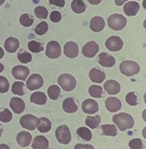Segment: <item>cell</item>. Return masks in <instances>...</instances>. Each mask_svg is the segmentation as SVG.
I'll return each instance as SVG.
<instances>
[{"label":"cell","mask_w":146,"mask_h":149,"mask_svg":"<svg viewBox=\"0 0 146 149\" xmlns=\"http://www.w3.org/2000/svg\"><path fill=\"white\" fill-rule=\"evenodd\" d=\"M32 137L30 133L26 131H22L18 133L17 136V141L18 144L22 147H28L31 144Z\"/></svg>","instance_id":"cell-19"},{"label":"cell","mask_w":146,"mask_h":149,"mask_svg":"<svg viewBox=\"0 0 146 149\" xmlns=\"http://www.w3.org/2000/svg\"><path fill=\"white\" fill-rule=\"evenodd\" d=\"M24 87V82L20 81L15 82L12 86V92L15 95L22 96L25 94Z\"/></svg>","instance_id":"cell-33"},{"label":"cell","mask_w":146,"mask_h":149,"mask_svg":"<svg viewBox=\"0 0 146 149\" xmlns=\"http://www.w3.org/2000/svg\"><path fill=\"white\" fill-rule=\"evenodd\" d=\"M108 26L114 31H120L126 27L127 20L123 15L113 14L108 19Z\"/></svg>","instance_id":"cell-4"},{"label":"cell","mask_w":146,"mask_h":149,"mask_svg":"<svg viewBox=\"0 0 146 149\" xmlns=\"http://www.w3.org/2000/svg\"><path fill=\"white\" fill-rule=\"evenodd\" d=\"M143 118H144V121H145V110H144V112H143Z\"/></svg>","instance_id":"cell-51"},{"label":"cell","mask_w":146,"mask_h":149,"mask_svg":"<svg viewBox=\"0 0 146 149\" xmlns=\"http://www.w3.org/2000/svg\"><path fill=\"white\" fill-rule=\"evenodd\" d=\"M9 82L8 79L3 76H0V93L5 94L9 91Z\"/></svg>","instance_id":"cell-41"},{"label":"cell","mask_w":146,"mask_h":149,"mask_svg":"<svg viewBox=\"0 0 146 149\" xmlns=\"http://www.w3.org/2000/svg\"><path fill=\"white\" fill-rule=\"evenodd\" d=\"M2 133H3V129H2V127L0 126V138H1V135H2Z\"/></svg>","instance_id":"cell-52"},{"label":"cell","mask_w":146,"mask_h":149,"mask_svg":"<svg viewBox=\"0 0 146 149\" xmlns=\"http://www.w3.org/2000/svg\"><path fill=\"white\" fill-rule=\"evenodd\" d=\"M89 78L95 83H102L105 79V74L100 69L93 68L89 71Z\"/></svg>","instance_id":"cell-18"},{"label":"cell","mask_w":146,"mask_h":149,"mask_svg":"<svg viewBox=\"0 0 146 149\" xmlns=\"http://www.w3.org/2000/svg\"><path fill=\"white\" fill-rule=\"evenodd\" d=\"M77 135L85 141H90L92 138L91 132L86 127H80L77 130Z\"/></svg>","instance_id":"cell-29"},{"label":"cell","mask_w":146,"mask_h":149,"mask_svg":"<svg viewBox=\"0 0 146 149\" xmlns=\"http://www.w3.org/2000/svg\"><path fill=\"white\" fill-rule=\"evenodd\" d=\"M105 27V21L100 17H94L90 22V29L94 32H100Z\"/></svg>","instance_id":"cell-22"},{"label":"cell","mask_w":146,"mask_h":149,"mask_svg":"<svg viewBox=\"0 0 146 149\" xmlns=\"http://www.w3.org/2000/svg\"><path fill=\"white\" fill-rule=\"evenodd\" d=\"M71 7L73 11L77 14H81L87 9V5L83 0H73Z\"/></svg>","instance_id":"cell-28"},{"label":"cell","mask_w":146,"mask_h":149,"mask_svg":"<svg viewBox=\"0 0 146 149\" xmlns=\"http://www.w3.org/2000/svg\"><path fill=\"white\" fill-rule=\"evenodd\" d=\"M10 1H13V0H10Z\"/></svg>","instance_id":"cell-55"},{"label":"cell","mask_w":146,"mask_h":149,"mask_svg":"<svg viewBox=\"0 0 146 149\" xmlns=\"http://www.w3.org/2000/svg\"><path fill=\"white\" fill-rule=\"evenodd\" d=\"M5 0H0V5H3L5 3Z\"/></svg>","instance_id":"cell-53"},{"label":"cell","mask_w":146,"mask_h":149,"mask_svg":"<svg viewBox=\"0 0 146 149\" xmlns=\"http://www.w3.org/2000/svg\"><path fill=\"white\" fill-rule=\"evenodd\" d=\"M49 144V141L45 137L38 135L34 139L31 147L33 149H48Z\"/></svg>","instance_id":"cell-24"},{"label":"cell","mask_w":146,"mask_h":149,"mask_svg":"<svg viewBox=\"0 0 146 149\" xmlns=\"http://www.w3.org/2000/svg\"><path fill=\"white\" fill-rule=\"evenodd\" d=\"M17 57L18 60L23 63H30L32 60V56L30 53L27 52L23 49H20L18 52Z\"/></svg>","instance_id":"cell-34"},{"label":"cell","mask_w":146,"mask_h":149,"mask_svg":"<svg viewBox=\"0 0 146 149\" xmlns=\"http://www.w3.org/2000/svg\"><path fill=\"white\" fill-rule=\"evenodd\" d=\"M105 107L110 113H115L121 109L122 103L120 100L115 97H110L106 99L105 102Z\"/></svg>","instance_id":"cell-17"},{"label":"cell","mask_w":146,"mask_h":149,"mask_svg":"<svg viewBox=\"0 0 146 149\" xmlns=\"http://www.w3.org/2000/svg\"><path fill=\"white\" fill-rule=\"evenodd\" d=\"M99 52V46L95 41H90L84 45L82 53L87 58H93Z\"/></svg>","instance_id":"cell-10"},{"label":"cell","mask_w":146,"mask_h":149,"mask_svg":"<svg viewBox=\"0 0 146 149\" xmlns=\"http://www.w3.org/2000/svg\"><path fill=\"white\" fill-rule=\"evenodd\" d=\"M90 95L95 98H100L102 97L103 89L102 88L98 85H92L89 88Z\"/></svg>","instance_id":"cell-36"},{"label":"cell","mask_w":146,"mask_h":149,"mask_svg":"<svg viewBox=\"0 0 146 149\" xmlns=\"http://www.w3.org/2000/svg\"><path fill=\"white\" fill-rule=\"evenodd\" d=\"M64 111L67 113H74L78 110V106L73 97H68L62 103Z\"/></svg>","instance_id":"cell-20"},{"label":"cell","mask_w":146,"mask_h":149,"mask_svg":"<svg viewBox=\"0 0 146 149\" xmlns=\"http://www.w3.org/2000/svg\"><path fill=\"white\" fill-rule=\"evenodd\" d=\"M143 135H144V138H145V127H144V130H143Z\"/></svg>","instance_id":"cell-54"},{"label":"cell","mask_w":146,"mask_h":149,"mask_svg":"<svg viewBox=\"0 0 146 149\" xmlns=\"http://www.w3.org/2000/svg\"><path fill=\"white\" fill-rule=\"evenodd\" d=\"M50 4L57 7H64L65 5V0H49Z\"/></svg>","instance_id":"cell-44"},{"label":"cell","mask_w":146,"mask_h":149,"mask_svg":"<svg viewBox=\"0 0 146 149\" xmlns=\"http://www.w3.org/2000/svg\"><path fill=\"white\" fill-rule=\"evenodd\" d=\"M103 88L109 95H116L121 91V84L115 80H109L103 84Z\"/></svg>","instance_id":"cell-15"},{"label":"cell","mask_w":146,"mask_h":149,"mask_svg":"<svg viewBox=\"0 0 146 149\" xmlns=\"http://www.w3.org/2000/svg\"><path fill=\"white\" fill-rule=\"evenodd\" d=\"M101 122V117L99 115L94 116H87L85 120V124L91 129H96L100 126Z\"/></svg>","instance_id":"cell-30"},{"label":"cell","mask_w":146,"mask_h":149,"mask_svg":"<svg viewBox=\"0 0 146 149\" xmlns=\"http://www.w3.org/2000/svg\"><path fill=\"white\" fill-rule=\"evenodd\" d=\"M123 41L118 36H111L106 40L105 47L111 52H118L123 47Z\"/></svg>","instance_id":"cell-9"},{"label":"cell","mask_w":146,"mask_h":149,"mask_svg":"<svg viewBox=\"0 0 146 149\" xmlns=\"http://www.w3.org/2000/svg\"><path fill=\"white\" fill-rule=\"evenodd\" d=\"M52 149H54V148H52Z\"/></svg>","instance_id":"cell-56"},{"label":"cell","mask_w":146,"mask_h":149,"mask_svg":"<svg viewBox=\"0 0 146 149\" xmlns=\"http://www.w3.org/2000/svg\"><path fill=\"white\" fill-rule=\"evenodd\" d=\"M19 21L22 26L24 27H30L34 24V20L32 17H30V15H29L27 13H24L20 16Z\"/></svg>","instance_id":"cell-37"},{"label":"cell","mask_w":146,"mask_h":149,"mask_svg":"<svg viewBox=\"0 0 146 149\" xmlns=\"http://www.w3.org/2000/svg\"><path fill=\"white\" fill-rule=\"evenodd\" d=\"M58 83L66 92H71L76 87V80L73 75L69 73L60 74L58 78Z\"/></svg>","instance_id":"cell-3"},{"label":"cell","mask_w":146,"mask_h":149,"mask_svg":"<svg viewBox=\"0 0 146 149\" xmlns=\"http://www.w3.org/2000/svg\"><path fill=\"white\" fill-rule=\"evenodd\" d=\"M48 30V24L46 22H45V21H42L41 22H40L39 24L36 26V27L35 28V32L39 36H43L47 32Z\"/></svg>","instance_id":"cell-40"},{"label":"cell","mask_w":146,"mask_h":149,"mask_svg":"<svg viewBox=\"0 0 146 149\" xmlns=\"http://www.w3.org/2000/svg\"><path fill=\"white\" fill-rule=\"evenodd\" d=\"M87 1H88L91 5H98L99 3H100L101 1H102V0H87Z\"/></svg>","instance_id":"cell-46"},{"label":"cell","mask_w":146,"mask_h":149,"mask_svg":"<svg viewBox=\"0 0 146 149\" xmlns=\"http://www.w3.org/2000/svg\"><path fill=\"white\" fill-rule=\"evenodd\" d=\"M112 120L119 130L124 132L132 128L134 126V120L131 114L126 113H120L113 116Z\"/></svg>","instance_id":"cell-1"},{"label":"cell","mask_w":146,"mask_h":149,"mask_svg":"<svg viewBox=\"0 0 146 149\" xmlns=\"http://www.w3.org/2000/svg\"><path fill=\"white\" fill-rule=\"evenodd\" d=\"M5 49L9 53H15L17 52L20 47V42L18 40L13 37H10L5 41Z\"/></svg>","instance_id":"cell-21"},{"label":"cell","mask_w":146,"mask_h":149,"mask_svg":"<svg viewBox=\"0 0 146 149\" xmlns=\"http://www.w3.org/2000/svg\"><path fill=\"white\" fill-rule=\"evenodd\" d=\"M60 88L57 85H51L47 90L49 97L52 100H57L60 95Z\"/></svg>","instance_id":"cell-31"},{"label":"cell","mask_w":146,"mask_h":149,"mask_svg":"<svg viewBox=\"0 0 146 149\" xmlns=\"http://www.w3.org/2000/svg\"><path fill=\"white\" fill-rule=\"evenodd\" d=\"M45 54L50 59H57L61 55V47L57 41H50L47 45Z\"/></svg>","instance_id":"cell-7"},{"label":"cell","mask_w":146,"mask_h":149,"mask_svg":"<svg viewBox=\"0 0 146 149\" xmlns=\"http://www.w3.org/2000/svg\"><path fill=\"white\" fill-rule=\"evenodd\" d=\"M64 53L67 58H75L79 54V47L78 44L73 41L67 42L64 47Z\"/></svg>","instance_id":"cell-12"},{"label":"cell","mask_w":146,"mask_h":149,"mask_svg":"<svg viewBox=\"0 0 146 149\" xmlns=\"http://www.w3.org/2000/svg\"><path fill=\"white\" fill-rule=\"evenodd\" d=\"M75 149H95V148L91 145L77 144L75 146Z\"/></svg>","instance_id":"cell-45"},{"label":"cell","mask_w":146,"mask_h":149,"mask_svg":"<svg viewBox=\"0 0 146 149\" xmlns=\"http://www.w3.org/2000/svg\"><path fill=\"white\" fill-rule=\"evenodd\" d=\"M9 106L12 111L16 114H20L23 113L26 107L24 100L17 97H14L10 99Z\"/></svg>","instance_id":"cell-16"},{"label":"cell","mask_w":146,"mask_h":149,"mask_svg":"<svg viewBox=\"0 0 146 149\" xmlns=\"http://www.w3.org/2000/svg\"><path fill=\"white\" fill-rule=\"evenodd\" d=\"M52 127V123L50 120L45 117H41L38 118V125L36 128H38L41 133L49 132Z\"/></svg>","instance_id":"cell-26"},{"label":"cell","mask_w":146,"mask_h":149,"mask_svg":"<svg viewBox=\"0 0 146 149\" xmlns=\"http://www.w3.org/2000/svg\"><path fill=\"white\" fill-rule=\"evenodd\" d=\"M12 74L15 79L24 81L30 74V70L26 66L18 65L13 68Z\"/></svg>","instance_id":"cell-11"},{"label":"cell","mask_w":146,"mask_h":149,"mask_svg":"<svg viewBox=\"0 0 146 149\" xmlns=\"http://www.w3.org/2000/svg\"><path fill=\"white\" fill-rule=\"evenodd\" d=\"M125 100L126 103L131 106H136L138 104V98L134 92H131L127 94Z\"/></svg>","instance_id":"cell-39"},{"label":"cell","mask_w":146,"mask_h":149,"mask_svg":"<svg viewBox=\"0 0 146 149\" xmlns=\"http://www.w3.org/2000/svg\"><path fill=\"white\" fill-rule=\"evenodd\" d=\"M121 73L126 77H132L138 74L140 67L138 63L132 60H126L121 62L119 65Z\"/></svg>","instance_id":"cell-2"},{"label":"cell","mask_w":146,"mask_h":149,"mask_svg":"<svg viewBox=\"0 0 146 149\" xmlns=\"http://www.w3.org/2000/svg\"><path fill=\"white\" fill-rule=\"evenodd\" d=\"M56 138L60 144L68 145L71 142V134L70 130L66 125L58 126L55 132Z\"/></svg>","instance_id":"cell-5"},{"label":"cell","mask_w":146,"mask_h":149,"mask_svg":"<svg viewBox=\"0 0 146 149\" xmlns=\"http://www.w3.org/2000/svg\"><path fill=\"white\" fill-rule=\"evenodd\" d=\"M127 1H129V0H115V3L117 6H121Z\"/></svg>","instance_id":"cell-47"},{"label":"cell","mask_w":146,"mask_h":149,"mask_svg":"<svg viewBox=\"0 0 146 149\" xmlns=\"http://www.w3.org/2000/svg\"><path fill=\"white\" fill-rule=\"evenodd\" d=\"M4 50L3 49H2L1 47H0V59H1V58L4 56Z\"/></svg>","instance_id":"cell-49"},{"label":"cell","mask_w":146,"mask_h":149,"mask_svg":"<svg viewBox=\"0 0 146 149\" xmlns=\"http://www.w3.org/2000/svg\"><path fill=\"white\" fill-rule=\"evenodd\" d=\"M38 118L32 114H27L24 115L20 119V124L23 128L30 131H34L38 125Z\"/></svg>","instance_id":"cell-6"},{"label":"cell","mask_w":146,"mask_h":149,"mask_svg":"<svg viewBox=\"0 0 146 149\" xmlns=\"http://www.w3.org/2000/svg\"><path fill=\"white\" fill-rule=\"evenodd\" d=\"M140 9V5L136 1H129L124 5L123 10L125 14L129 17L136 15Z\"/></svg>","instance_id":"cell-23"},{"label":"cell","mask_w":146,"mask_h":149,"mask_svg":"<svg viewBox=\"0 0 146 149\" xmlns=\"http://www.w3.org/2000/svg\"><path fill=\"white\" fill-rule=\"evenodd\" d=\"M50 19L52 22L57 23L59 22L62 19V15L59 11L57 10H54V11L52 12L50 15Z\"/></svg>","instance_id":"cell-43"},{"label":"cell","mask_w":146,"mask_h":149,"mask_svg":"<svg viewBox=\"0 0 146 149\" xmlns=\"http://www.w3.org/2000/svg\"><path fill=\"white\" fill-rule=\"evenodd\" d=\"M44 81L39 74L34 73L30 76L26 81V86L30 90H36L43 86Z\"/></svg>","instance_id":"cell-8"},{"label":"cell","mask_w":146,"mask_h":149,"mask_svg":"<svg viewBox=\"0 0 146 149\" xmlns=\"http://www.w3.org/2000/svg\"><path fill=\"white\" fill-rule=\"evenodd\" d=\"M28 49L34 53H38L43 50V44L40 42L31 41L28 44Z\"/></svg>","instance_id":"cell-35"},{"label":"cell","mask_w":146,"mask_h":149,"mask_svg":"<svg viewBox=\"0 0 146 149\" xmlns=\"http://www.w3.org/2000/svg\"><path fill=\"white\" fill-rule=\"evenodd\" d=\"M0 149H10L9 146L5 144L0 145Z\"/></svg>","instance_id":"cell-48"},{"label":"cell","mask_w":146,"mask_h":149,"mask_svg":"<svg viewBox=\"0 0 146 149\" xmlns=\"http://www.w3.org/2000/svg\"><path fill=\"white\" fill-rule=\"evenodd\" d=\"M47 101V97L45 94L41 92H36L33 93L30 96V102L36 105H43Z\"/></svg>","instance_id":"cell-27"},{"label":"cell","mask_w":146,"mask_h":149,"mask_svg":"<svg viewBox=\"0 0 146 149\" xmlns=\"http://www.w3.org/2000/svg\"><path fill=\"white\" fill-rule=\"evenodd\" d=\"M101 135L104 136L115 137L118 134L117 128L114 124H103L100 126Z\"/></svg>","instance_id":"cell-25"},{"label":"cell","mask_w":146,"mask_h":149,"mask_svg":"<svg viewBox=\"0 0 146 149\" xmlns=\"http://www.w3.org/2000/svg\"><path fill=\"white\" fill-rule=\"evenodd\" d=\"M34 13H35L37 18H39V19H46L49 15L48 10L43 6H38L36 7Z\"/></svg>","instance_id":"cell-38"},{"label":"cell","mask_w":146,"mask_h":149,"mask_svg":"<svg viewBox=\"0 0 146 149\" xmlns=\"http://www.w3.org/2000/svg\"><path fill=\"white\" fill-rule=\"evenodd\" d=\"M82 110L86 114H93L99 110L98 103L92 99H87L82 103Z\"/></svg>","instance_id":"cell-14"},{"label":"cell","mask_w":146,"mask_h":149,"mask_svg":"<svg viewBox=\"0 0 146 149\" xmlns=\"http://www.w3.org/2000/svg\"><path fill=\"white\" fill-rule=\"evenodd\" d=\"M13 118V114L7 108L0 109V121L3 123H9Z\"/></svg>","instance_id":"cell-32"},{"label":"cell","mask_w":146,"mask_h":149,"mask_svg":"<svg viewBox=\"0 0 146 149\" xmlns=\"http://www.w3.org/2000/svg\"><path fill=\"white\" fill-rule=\"evenodd\" d=\"M4 69H5L4 65H3L1 63H0V73L3 72V70H4Z\"/></svg>","instance_id":"cell-50"},{"label":"cell","mask_w":146,"mask_h":149,"mask_svg":"<svg viewBox=\"0 0 146 149\" xmlns=\"http://www.w3.org/2000/svg\"><path fill=\"white\" fill-rule=\"evenodd\" d=\"M98 62L103 67L111 68L115 64V58L107 52H101L98 56Z\"/></svg>","instance_id":"cell-13"},{"label":"cell","mask_w":146,"mask_h":149,"mask_svg":"<svg viewBox=\"0 0 146 149\" xmlns=\"http://www.w3.org/2000/svg\"><path fill=\"white\" fill-rule=\"evenodd\" d=\"M129 147L131 149H143L144 144L140 139H133L130 141Z\"/></svg>","instance_id":"cell-42"}]
</instances>
